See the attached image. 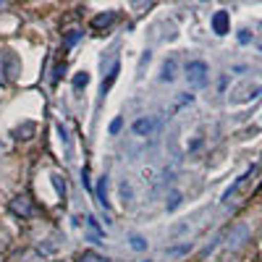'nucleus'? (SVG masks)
<instances>
[{
	"label": "nucleus",
	"instance_id": "f257e3e1",
	"mask_svg": "<svg viewBox=\"0 0 262 262\" xmlns=\"http://www.w3.org/2000/svg\"><path fill=\"white\" fill-rule=\"evenodd\" d=\"M18 74H21V63H18V58H16L11 50H3V53H0V81L8 84V81L16 79Z\"/></svg>",
	"mask_w": 262,
	"mask_h": 262
},
{
	"label": "nucleus",
	"instance_id": "f03ea898",
	"mask_svg": "<svg viewBox=\"0 0 262 262\" xmlns=\"http://www.w3.org/2000/svg\"><path fill=\"white\" fill-rule=\"evenodd\" d=\"M186 81L191 86H205L207 84V63L202 60H194L186 66Z\"/></svg>",
	"mask_w": 262,
	"mask_h": 262
},
{
	"label": "nucleus",
	"instance_id": "7ed1b4c3",
	"mask_svg": "<svg viewBox=\"0 0 262 262\" xmlns=\"http://www.w3.org/2000/svg\"><path fill=\"white\" fill-rule=\"evenodd\" d=\"M262 92V84L259 81H244L242 86H236V90L231 92V102H244V100H252V97H257Z\"/></svg>",
	"mask_w": 262,
	"mask_h": 262
},
{
	"label": "nucleus",
	"instance_id": "20e7f679",
	"mask_svg": "<svg viewBox=\"0 0 262 262\" xmlns=\"http://www.w3.org/2000/svg\"><path fill=\"white\" fill-rule=\"evenodd\" d=\"M249 233H252V228H249L247 223H242V226H236V228H233V231L228 233V242H226V244H228L231 249H236V247H242V244L247 242V238H249Z\"/></svg>",
	"mask_w": 262,
	"mask_h": 262
},
{
	"label": "nucleus",
	"instance_id": "39448f33",
	"mask_svg": "<svg viewBox=\"0 0 262 262\" xmlns=\"http://www.w3.org/2000/svg\"><path fill=\"white\" fill-rule=\"evenodd\" d=\"M212 32L215 34H228L231 32V16H228V11H217L212 16Z\"/></svg>",
	"mask_w": 262,
	"mask_h": 262
},
{
	"label": "nucleus",
	"instance_id": "423d86ee",
	"mask_svg": "<svg viewBox=\"0 0 262 262\" xmlns=\"http://www.w3.org/2000/svg\"><path fill=\"white\" fill-rule=\"evenodd\" d=\"M11 210L18 212V215H32V205L24 200V196H16V200L11 202Z\"/></svg>",
	"mask_w": 262,
	"mask_h": 262
},
{
	"label": "nucleus",
	"instance_id": "0eeeda50",
	"mask_svg": "<svg viewBox=\"0 0 262 262\" xmlns=\"http://www.w3.org/2000/svg\"><path fill=\"white\" fill-rule=\"evenodd\" d=\"M97 200H100V205L107 210V176H102L100 184H97Z\"/></svg>",
	"mask_w": 262,
	"mask_h": 262
},
{
	"label": "nucleus",
	"instance_id": "6e6552de",
	"mask_svg": "<svg viewBox=\"0 0 262 262\" xmlns=\"http://www.w3.org/2000/svg\"><path fill=\"white\" fill-rule=\"evenodd\" d=\"M152 131V121L149 118H139L137 123H134V134H139V137H147Z\"/></svg>",
	"mask_w": 262,
	"mask_h": 262
},
{
	"label": "nucleus",
	"instance_id": "1a4fd4ad",
	"mask_svg": "<svg viewBox=\"0 0 262 262\" xmlns=\"http://www.w3.org/2000/svg\"><path fill=\"white\" fill-rule=\"evenodd\" d=\"M173 76H176V63L168 60V63L163 66V81H173Z\"/></svg>",
	"mask_w": 262,
	"mask_h": 262
},
{
	"label": "nucleus",
	"instance_id": "9d476101",
	"mask_svg": "<svg viewBox=\"0 0 262 262\" xmlns=\"http://www.w3.org/2000/svg\"><path fill=\"white\" fill-rule=\"evenodd\" d=\"M79 262H111V259L100 257V254H95V252H84V254L79 257Z\"/></svg>",
	"mask_w": 262,
	"mask_h": 262
},
{
	"label": "nucleus",
	"instance_id": "9b49d317",
	"mask_svg": "<svg viewBox=\"0 0 262 262\" xmlns=\"http://www.w3.org/2000/svg\"><path fill=\"white\" fill-rule=\"evenodd\" d=\"M113 18H116V13H102V16H97V18L92 21V24H95V27L100 29V27H107V24H111Z\"/></svg>",
	"mask_w": 262,
	"mask_h": 262
},
{
	"label": "nucleus",
	"instance_id": "f8f14e48",
	"mask_svg": "<svg viewBox=\"0 0 262 262\" xmlns=\"http://www.w3.org/2000/svg\"><path fill=\"white\" fill-rule=\"evenodd\" d=\"M86 84H90V74H86V71L76 74V79H74V86H76V90H81V86H86Z\"/></svg>",
	"mask_w": 262,
	"mask_h": 262
},
{
	"label": "nucleus",
	"instance_id": "ddd939ff",
	"mask_svg": "<svg viewBox=\"0 0 262 262\" xmlns=\"http://www.w3.org/2000/svg\"><path fill=\"white\" fill-rule=\"evenodd\" d=\"M131 247H134V249H147V242L142 236H131Z\"/></svg>",
	"mask_w": 262,
	"mask_h": 262
},
{
	"label": "nucleus",
	"instance_id": "4468645a",
	"mask_svg": "<svg viewBox=\"0 0 262 262\" xmlns=\"http://www.w3.org/2000/svg\"><path fill=\"white\" fill-rule=\"evenodd\" d=\"M34 131V123H24V128H16V137L21 139V134H32Z\"/></svg>",
	"mask_w": 262,
	"mask_h": 262
},
{
	"label": "nucleus",
	"instance_id": "2eb2a0df",
	"mask_svg": "<svg viewBox=\"0 0 262 262\" xmlns=\"http://www.w3.org/2000/svg\"><path fill=\"white\" fill-rule=\"evenodd\" d=\"M121 196H123V205L131 200V189H128V184H121Z\"/></svg>",
	"mask_w": 262,
	"mask_h": 262
},
{
	"label": "nucleus",
	"instance_id": "dca6fc26",
	"mask_svg": "<svg viewBox=\"0 0 262 262\" xmlns=\"http://www.w3.org/2000/svg\"><path fill=\"white\" fill-rule=\"evenodd\" d=\"M121 126H123V121H121V118H116V121L111 123V134H118V131H121Z\"/></svg>",
	"mask_w": 262,
	"mask_h": 262
},
{
	"label": "nucleus",
	"instance_id": "f3484780",
	"mask_svg": "<svg viewBox=\"0 0 262 262\" xmlns=\"http://www.w3.org/2000/svg\"><path fill=\"white\" fill-rule=\"evenodd\" d=\"M79 37H81V32H71L69 37H66V45H74V42H76Z\"/></svg>",
	"mask_w": 262,
	"mask_h": 262
},
{
	"label": "nucleus",
	"instance_id": "a211bd4d",
	"mask_svg": "<svg viewBox=\"0 0 262 262\" xmlns=\"http://www.w3.org/2000/svg\"><path fill=\"white\" fill-rule=\"evenodd\" d=\"M179 202H181V196H179V194H173V196H170V202H168V210H173Z\"/></svg>",
	"mask_w": 262,
	"mask_h": 262
}]
</instances>
